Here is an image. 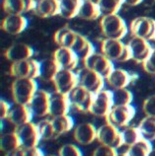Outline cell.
Instances as JSON below:
<instances>
[{
  "label": "cell",
  "mask_w": 155,
  "mask_h": 156,
  "mask_svg": "<svg viewBox=\"0 0 155 156\" xmlns=\"http://www.w3.org/2000/svg\"><path fill=\"white\" fill-rule=\"evenodd\" d=\"M38 91V84L31 78H15L12 82L11 92L14 103L29 105L33 97Z\"/></svg>",
  "instance_id": "6da1fadb"
},
{
  "label": "cell",
  "mask_w": 155,
  "mask_h": 156,
  "mask_svg": "<svg viewBox=\"0 0 155 156\" xmlns=\"http://www.w3.org/2000/svg\"><path fill=\"white\" fill-rule=\"evenodd\" d=\"M100 28L106 39L122 40L128 34V26L125 20L118 14L102 16Z\"/></svg>",
  "instance_id": "7a4b0ae2"
},
{
  "label": "cell",
  "mask_w": 155,
  "mask_h": 156,
  "mask_svg": "<svg viewBox=\"0 0 155 156\" xmlns=\"http://www.w3.org/2000/svg\"><path fill=\"white\" fill-rule=\"evenodd\" d=\"M101 51L113 62H125L132 59V52L129 46L121 40L104 39L101 43Z\"/></svg>",
  "instance_id": "3957f363"
},
{
  "label": "cell",
  "mask_w": 155,
  "mask_h": 156,
  "mask_svg": "<svg viewBox=\"0 0 155 156\" xmlns=\"http://www.w3.org/2000/svg\"><path fill=\"white\" fill-rule=\"evenodd\" d=\"M134 116H136V109L132 105H114L106 119H107V122L112 126L118 129H124L129 126Z\"/></svg>",
  "instance_id": "277c9868"
},
{
  "label": "cell",
  "mask_w": 155,
  "mask_h": 156,
  "mask_svg": "<svg viewBox=\"0 0 155 156\" xmlns=\"http://www.w3.org/2000/svg\"><path fill=\"white\" fill-rule=\"evenodd\" d=\"M10 75L15 78H39L41 75V62L32 58L12 62Z\"/></svg>",
  "instance_id": "5b68a950"
},
{
  "label": "cell",
  "mask_w": 155,
  "mask_h": 156,
  "mask_svg": "<svg viewBox=\"0 0 155 156\" xmlns=\"http://www.w3.org/2000/svg\"><path fill=\"white\" fill-rule=\"evenodd\" d=\"M94 95L95 94L78 84L68 94L71 108L80 113H89L94 100Z\"/></svg>",
  "instance_id": "8992f818"
},
{
  "label": "cell",
  "mask_w": 155,
  "mask_h": 156,
  "mask_svg": "<svg viewBox=\"0 0 155 156\" xmlns=\"http://www.w3.org/2000/svg\"><path fill=\"white\" fill-rule=\"evenodd\" d=\"M78 84L86 88L93 94H97L102 91L105 85V78L98 72L84 67L77 71Z\"/></svg>",
  "instance_id": "52a82bcc"
},
{
  "label": "cell",
  "mask_w": 155,
  "mask_h": 156,
  "mask_svg": "<svg viewBox=\"0 0 155 156\" xmlns=\"http://www.w3.org/2000/svg\"><path fill=\"white\" fill-rule=\"evenodd\" d=\"M130 34L146 41L155 39V20L149 17H137L129 25Z\"/></svg>",
  "instance_id": "ba28073f"
},
{
  "label": "cell",
  "mask_w": 155,
  "mask_h": 156,
  "mask_svg": "<svg viewBox=\"0 0 155 156\" xmlns=\"http://www.w3.org/2000/svg\"><path fill=\"white\" fill-rule=\"evenodd\" d=\"M97 140L101 144L111 146L116 149L124 144L122 131L109 122L101 126L97 129Z\"/></svg>",
  "instance_id": "9c48e42d"
},
{
  "label": "cell",
  "mask_w": 155,
  "mask_h": 156,
  "mask_svg": "<svg viewBox=\"0 0 155 156\" xmlns=\"http://www.w3.org/2000/svg\"><path fill=\"white\" fill-rule=\"evenodd\" d=\"M114 106L113 91L102 90L94 95V100L89 113L96 117H107Z\"/></svg>",
  "instance_id": "30bf717a"
},
{
  "label": "cell",
  "mask_w": 155,
  "mask_h": 156,
  "mask_svg": "<svg viewBox=\"0 0 155 156\" xmlns=\"http://www.w3.org/2000/svg\"><path fill=\"white\" fill-rule=\"evenodd\" d=\"M15 131L20 138L22 146L25 147V148L37 147L40 140L42 139L38 129V126L32 122H27L25 125L16 126Z\"/></svg>",
  "instance_id": "8fae6325"
},
{
  "label": "cell",
  "mask_w": 155,
  "mask_h": 156,
  "mask_svg": "<svg viewBox=\"0 0 155 156\" xmlns=\"http://www.w3.org/2000/svg\"><path fill=\"white\" fill-rule=\"evenodd\" d=\"M51 82L54 83L56 92L69 94L78 85V76L73 70L60 68Z\"/></svg>",
  "instance_id": "7c38bea8"
},
{
  "label": "cell",
  "mask_w": 155,
  "mask_h": 156,
  "mask_svg": "<svg viewBox=\"0 0 155 156\" xmlns=\"http://www.w3.org/2000/svg\"><path fill=\"white\" fill-rule=\"evenodd\" d=\"M51 95L48 91L44 90H38L28 105L33 114V117L44 118L50 116V103Z\"/></svg>",
  "instance_id": "4fadbf2b"
},
{
  "label": "cell",
  "mask_w": 155,
  "mask_h": 156,
  "mask_svg": "<svg viewBox=\"0 0 155 156\" xmlns=\"http://www.w3.org/2000/svg\"><path fill=\"white\" fill-rule=\"evenodd\" d=\"M83 62H84L85 67L98 72L99 74L103 76L105 79H106V77L115 69L114 68L113 61L110 60L107 56H105L103 55V53L94 52L90 57H88Z\"/></svg>",
  "instance_id": "5bb4252c"
},
{
  "label": "cell",
  "mask_w": 155,
  "mask_h": 156,
  "mask_svg": "<svg viewBox=\"0 0 155 156\" xmlns=\"http://www.w3.org/2000/svg\"><path fill=\"white\" fill-rule=\"evenodd\" d=\"M128 46L132 52V59L138 63H143L152 51V48L148 41L137 37H132Z\"/></svg>",
  "instance_id": "9a60e30c"
},
{
  "label": "cell",
  "mask_w": 155,
  "mask_h": 156,
  "mask_svg": "<svg viewBox=\"0 0 155 156\" xmlns=\"http://www.w3.org/2000/svg\"><path fill=\"white\" fill-rule=\"evenodd\" d=\"M71 108L68 94L55 92L51 95L50 103V116L51 118L60 117L67 115Z\"/></svg>",
  "instance_id": "2e32d148"
},
{
  "label": "cell",
  "mask_w": 155,
  "mask_h": 156,
  "mask_svg": "<svg viewBox=\"0 0 155 156\" xmlns=\"http://www.w3.org/2000/svg\"><path fill=\"white\" fill-rule=\"evenodd\" d=\"M33 114L29 106L14 103L13 105H11L7 120L15 126H19L31 122Z\"/></svg>",
  "instance_id": "e0dca14e"
},
{
  "label": "cell",
  "mask_w": 155,
  "mask_h": 156,
  "mask_svg": "<svg viewBox=\"0 0 155 156\" xmlns=\"http://www.w3.org/2000/svg\"><path fill=\"white\" fill-rule=\"evenodd\" d=\"M133 79H136V76H133L132 73L128 72L124 69H114L110 74L106 77V82L111 88L114 90L116 89H123L126 88L132 83Z\"/></svg>",
  "instance_id": "ac0fdd59"
},
{
  "label": "cell",
  "mask_w": 155,
  "mask_h": 156,
  "mask_svg": "<svg viewBox=\"0 0 155 156\" xmlns=\"http://www.w3.org/2000/svg\"><path fill=\"white\" fill-rule=\"evenodd\" d=\"M28 20L23 15H7L1 22V29L10 35H19L25 31Z\"/></svg>",
  "instance_id": "d6986e66"
},
{
  "label": "cell",
  "mask_w": 155,
  "mask_h": 156,
  "mask_svg": "<svg viewBox=\"0 0 155 156\" xmlns=\"http://www.w3.org/2000/svg\"><path fill=\"white\" fill-rule=\"evenodd\" d=\"M34 0H3V11L8 15H22L33 11L36 7Z\"/></svg>",
  "instance_id": "ffe728a7"
},
{
  "label": "cell",
  "mask_w": 155,
  "mask_h": 156,
  "mask_svg": "<svg viewBox=\"0 0 155 156\" xmlns=\"http://www.w3.org/2000/svg\"><path fill=\"white\" fill-rule=\"evenodd\" d=\"M73 138L81 145H88L97 139V129L90 122H83L76 126L73 131Z\"/></svg>",
  "instance_id": "44dd1931"
},
{
  "label": "cell",
  "mask_w": 155,
  "mask_h": 156,
  "mask_svg": "<svg viewBox=\"0 0 155 156\" xmlns=\"http://www.w3.org/2000/svg\"><path fill=\"white\" fill-rule=\"evenodd\" d=\"M54 58L58 63L60 68L74 70L78 64L79 58L71 48H58L54 52Z\"/></svg>",
  "instance_id": "7402d4cb"
},
{
  "label": "cell",
  "mask_w": 155,
  "mask_h": 156,
  "mask_svg": "<svg viewBox=\"0 0 155 156\" xmlns=\"http://www.w3.org/2000/svg\"><path fill=\"white\" fill-rule=\"evenodd\" d=\"M33 55H34V50L30 46L22 43L12 44L4 52V55H5L6 58L12 61V62L30 59Z\"/></svg>",
  "instance_id": "603a6c76"
},
{
  "label": "cell",
  "mask_w": 155,
  "mask_h": 156,
  "mask_svg": "<svg viewBox=\"0 0 155 156\" xmlns=\"http://www.w3.org/2000/svg\"><path fill=\"white\" fill-rule=\"evenodd\" d=\"M34 14L41 18H50L60 15L59 0H42L36 4Z\"/></svg>",
  "instance_id": "cb8c5ba5"
},
{
  "label": "cell",
  "mask_w": 155,
  "mask_h": 156,
  "mask_svg": "<svg viewBox=\"0 0 155 156\" xmlns=\"http://www.w3.org/2000/svg\"><path fill=\"white\" fill-rule=\"evenodd\" d=\"M71 50L74 51V53L79 58V60L82 61H85L88 57H90L95 52L92 43L86 37L80 34L77 35L76 41L74 44H73V47L71 48Z\"/></svg>",
  "instance_id": "d4e9b609"
},
{
  "label": "cell",
  "mask_w": 155,
  "mask_h": 156,
  "mask_svg": "<svg viewBox=\"0 0 155 156\" xmlns=\"http://www.w3.org/2000/svg\"><path fill=\"white\" fill-rule=\"evenodd\" d=\"M78 33L74 32L68 27H63L55 32V42L58 48H71L74 44Z\"/></svg>",
  "instance_id": "484cf974"
},
{
  "label": "cell",
  "mask_w": 155,
  "mask_h": 156,
  "mask_svg": "<svg viewBox=\"0 0 155 156\" xmlns=\"http://www.w3.org/2000/svg\"><path fill=\"white\" fill-rule=\"evenodd\" d=\"M51 122H52V126H54L55 138H58L60 135L70 131L73 129V126H74L73 119L70 116H68V115L52 118Z\"/></svg>",
  "instance_id": "4316f807"
},
{
  "label": "cell",
  "mask_w": 155,
  "mask_h": 156,
  "mask_svg": "<svg viewBox=\"0 0 155 156\" xmlns=\"http://www.w3.org/2000/svg\"><path fill=\"white\" fill-rule=\"evenodd\" d=\"M101 12L97 2H93L92 0H85L81 4V7L78 12V17L84 20L93 21L100 17Z\"/></svg>",
  "instance_id": "83f0119b"
},
{
  "label": "cell",
  "mask_w": 155,
  "mask_h": 156,
  "mask_svg": "<svg viewBox=\"0 0 155 156\" xmlns=\"http://www.w3.org/2000/svg\"><path fill=\"white\" fill-rule=\"evenodd\" d=\"M59 70H60V66L54 57L52 58L44 59L41 62L40 77L44 81H52Z\"/></svg>",
  "instance_id": "f1b7e54d"
},
{
  "label": "cell",
  "mask_w": 155,
  "mask_h": 156,
  "mask_svg": "<svg viewBox=\"0 0 155 156\" xmlns=\"http://www.w3.org/2000/svg\"><path fill=\"white\" fill-rule=\"evenodd\" d=\"M82 0H59L60 15L65 19H72L78 15Z\"/></svg>",
  "instance_id": "f546056e"
},
{
  "label": "cell",
  "mask_w": 155,
  "mask_h": 156,
  "mask_svg": "<svg viewBox=\"0 0 155 156\" xmlns=\"http://www.w3.org/2000/svg\"><path fill=\"white\" fill-rule=\"evenodd\" d=\"M21 146V141H20V138L15 130L12 131V133H7L1 135V138H0V148L4 152H11V151H14Z\"/></svg>",
  "instance_id": "4dcf8cb0"
},
{
  "label": "cell",
  "mask_w": 155,
  "mask_h": 156,
  "mask_svg": "<svg viewBox=\"0 0 155 156\" xmlns=\"http://www.w3.org/2000/svg\"><path fill=\"white\" fill-rule=\"evenodd\" d=\"M138 129L142 138L148 141H153L155 139V117L146 116L143 118L138 124Z\"/></svg>",
  "instance_id": "1f68e13d"
},
{
  "label": "cell",
  "mask_w": 155,
  "mask_h": 156,
  "mask_svg": "<svg viewBox=\"0 0 155 156\" xmlns=\"http://www.w3.org/2000/svg\"><path fill=\"white\" fill-rule=\"evenodd\" d=\"M124 3V0H97L102 16L118 14Z\"/></svg>",
  "instance_id": "d6a6232c"
},
{
  "label": "cell",
  "mask_w": 155,
  "mask_h": 156,
  "mask_svg": "<svg viewBox=\"0 0 155 156\" xmlns=\"http://www.w3.org/2000/svg\"><path fill=\"white\" fill-rule=\"evenodd\" d=\"M151 149L152 145L150 141L146 140L144 138H141L139 141L129 146L125 153L128 156H148Z\"/></svg>",
  "instance_id": "836d02e7"
},
{
  "label": "cell",
  "mask_w": 155,
  "mask_h": 156,
  "mask_svg": "<svg viewBox=\"0 0 155 156\" xmlns=\"http://www.w3.org/2000/svg\"><path fill=\"white\" fill-rule=\"evenodd\" d=\"M122 136H123L124 144L128 145L129 147L133 145L134 143L139 141L142 138V135L140 133V130L138 126H128L124 128L122 130Z\"/></svg>",
  "instance_id": "e575fe53"
},
{
  "label": "cell",
  "mask_w": 155,
  "mask_h": 156,
  "mask_svg": "<svg viewBox=\"0 0 155 156\" xmlns=\"http://www.w3.org/2000/svg\"><path fill=\"white\" fill-rule=\"evenodd\" d=\"M38 129L41 135V138L44 140H50V139H55V129L54 126H52V122L50 119H43L42 121H40L38 124Z\"/></svg>",
  "instance_id": "d590c367"
},
{
  "label": "cell",
  "mask_w": 155,
  "mask_h": 156,
  "mask_svg": "<svg viewBox=\"0 0 155 156\" xmlns=\"http://www.w3.org/2000/svg\"><path fill=\"white\" fill-rule=\"evenodd\" d=\"M132 99H133L132 93L126 88L116 89L113 91L114 105H116V106L130 105L132 102Z\"/></svg>",
  "instance_id": "8d00e7d4"
},
{
  "label": "cell",
  "mask_w": 155,
  "mask_h": 156,
  "mask_svg": "<svg viewBox=\"0 0 155 156\" xmlns=\"http://www.w3.org/2000/svg\"><path fill=\"white\" fill-rule=\"evenodd\" d=\"M58 156H83V154L79 147L71 143H67L58 149Z\"/></svg>",
  "instance_id": "74e56055"
},
{
  "label": "cell",
  "mask_w": 155,
  "mask_h": 156,
  "mask_svg": "<svg viewBox=\"0 0 155 156\" xmlns=\"http://www.w3.org/2000/svg\"><path fill=\"white\" fill-rule=\"evenodd\" d=\"M117 149L111 146L101 144L93 151L92 156H117Z\"/></svg>",
  "instance_id": "f35d334b"
},
{
  "label": "cell",
  "mask_w": 155,
  "mask_h": 156,
  "mask_svg": "<svg viewBox=\"0 0 155 156\" xmlns=\"http://www.w3.org/2000/svg\"><path fill=\"white\" fill-rule=\"evenodd\" d=\"M142 110L146 116L155 117V95L146 98L142 105Z\"/></svg>",
  "instance_id": "ab89813d"
},
{
  "label": "cell",
  "mask_w": 155,
  "mask_h": 156,
  "mask_svg": "<svg viewBox=\"0 0 155 156\" xmlns=\"http://www.w3.org/2000/svg\"><path fill=\"white\" fill-rule=\"evenodd\" d=\"M142 67H143L145 72L155 75V48H152V51L150 53V55L142 63Z\"/></svg>",
  "instance_id": "60d3db41"
},
{
  "label": "cell",
  "mask_w": 155,
  "mask_h": 156,
  "mask_svg": "<svg viewBox=\"0 0 155 156\" xmlns=\"http://www.w3.org/2000/svg\"><path fill=\"white\" fill-rule=\"evenodd\" d=\"M10 108H11L10 104H8L6 101H4V100L0 101V117H1V120L7 119Z\"/></svg>",
  "instance_id": "b9f144b4"
},
{
  "label": "cell",
  "mask_w": 155,
  "mask_h": 156,
  "mask_svg": "<svg viewBox=\"0 0 155 156\" xmlns=\"http://www.w3.org/2000/svg\"><path fill=\"white\" fill-rule=\"evenodd\" d=\"M24 156H44V154L37 146V147H32V148H25V154H24Z\"/></svg>",
  "instance_id": "7bdbcfd3"
},
{
  "label": "cell",
  "mask_w": 155,
  "mask_h": 156,
  "mask_svg": "<svg viewBox=\"0 0 155 156\" xmlns=\"http://www.w3.org/2000/svg\"><path fill=\"white\" fill-rule=\"evenodd\" d=\"M24 154H25V148H24L23 146H21L14 151L6 153L5 156H24Z\"/></svg>",
  "instance_id": "ee69618b"
},
{
  "label": "cell",
  "mask_w": 155,
  "mask_h": 156,
  "mask_svg": "<svg viewBox=\"0 0 155 156\" xmlns=\"http://www.w3.org/2000/svg\"><path fill=\"white\" fill-rule=\"evenodd\" d=\"M125 4H126L128 6H136L138 4H140L143 0H124Z\"/></svg>",
  "instance_id": "f6af8a7d"
},
{
  "label": "cell",
  "mask_w": 155,
  "mask_h": 156,
  "mask_svg": "<svg viewBox=\"0 0 155 156\" xmlns=\"http://www.w3.org/2000/svg\"><path fill=\"white\" fill-rule=\"evenodd\" d=\"M148 156H155V149H151V151L149 152Z\"/></svg>",
  "instance_id": "bcb514c9"
},
{
  "label": "cell",
  "mask_w": 155,
  "mask_h": 156,
  "mask_svg": "<svg viewBox=\"0 0 155 156\" xmlns=\"http://www.w3.org/2000/svg\"><path fill=\"white\" fill-rule=\"evenodd\" d=\"M117 156H128V155H126V153H122V154H118Z\"/></svg>",
  "instance_id": "7dc6e473"
},
{
  "label": "cell",
  "mask_w": 155,
  "mask_h": 156,
  "mask_svg": "<svg viewBox=\"0 0 155 156\" xmlns=\"http://www.w3.org/2000/svg\"><path fill=\"white\" fill-rule=\"evenodd\" d=\"M34 1H35L36 3H38V2H40V1H42V0H34Z\"/></svg>",
  "instance_id": "c3c4849f"
},
{
  "label": "cell",
  "mask_w": 155,
  "mask_h": 156,
  "mask_svg": "<svg viewBox=\"0 0 155 156\" xmlns=\"http://www.w3.org/2000/svg\"><path fill=\"white\" fill-rule=\"evenodd\" d=\"M44 156H55V155H52V154H47V155H44Z\"/></svg>",
  "instance_id": "681fc988"
},
{
  "label": "cell",
  "mask_w": 155,
  "mask_h": 156,
  "mask_svg": "<svg viewBox=\"0 0 155 156\" xmlns=\"http://www.w3.org/2000/svg\"><path fill=\"white\" fill-rule=\"evenodd\" d=\"M82 1H85V0H82Z\"/></svg>",
  "instance_id": "f907efd6"
},
{
  "label": "cell",
  "mask_w": 155,
  "mask_h": 156,
  "mask_svg": "<svg viewBox=\"0 0 155 156\" xmlns=\"http://www.w3.org/2000/svg\"><path fill=\"white\" fill-rule=\"evenodd\" d=\"M154 40H155V39H154Z\"/></svg>",
  "instance_id": "816d5d0a"
}]
</instances>
